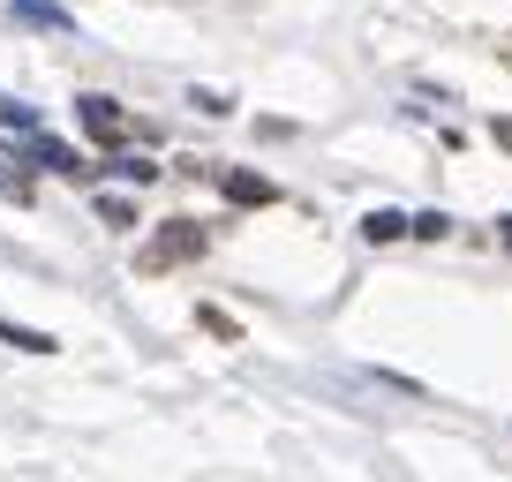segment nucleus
I'll use <instances>...</instances> for the list:
<instances>
[{
    "instance_id": "1",
    "label": "nucleus",
    "mask_w": 512,
    "mask_h": 482,
    "mask_svg": "<svg viewBox=\"0 0 512 482\" xmlns=\"http://www.w3.org/2000/svg\"><path fill=\"white\" fill-rule=\"evenodd\" d=\"M196 257H204V226H196V219H166L159 234L144 241V257H136V264H144V272H174V264H196Z\"/></svg>"
},
{
    "instance_id": "2",
    "label": "nucleus",
    "mask_w": 512,
    "mask_h": 482,
    "mask_svg": "<svg viewBox=\"0 0 512 482\" xmlns=\"http://www.w3.org/2000/svg\"><path fill=\"white\" fill-rule=\"evenodd\" d=\"M219 189H226V204H241V211L279 204V181H272V174H249V166H226V174H219Z\"/></svg>"
},
{
    "instance_id": "3",
    "label": "nucleus",
    "mask_w": 512,
    "mask_h": 482,
    "mask_svg": "<svg viewBox=\"0 0 512 482\" xmlns=\"http://www.w3.org/2000/svg\"><path fill=\"white\" fill-rule=\"evenodd\" d=\"M76 121H83V136H91V144H121L128 136V121H121V106H113V98H76Z\"/></svg>"
},
{
    "instance_id": "4",
    "label": "nucleus",
    "mask_w": 512,
    "mask_h": 482,
    "mask_svg": "<svg viewBox=\"0 0 512 482\" xmlns=\"http://www.w3.org/2000/svg\"><path fill=\"white\" fill-rule=\"evenodd\" d=\"M8 8H16L23 23H38V31H68V8H61V0H8Z\"/></svg>"
},
{
    "instance_id": "5",
    "label": "nucleus",
    "mask_w": 512,
    "mask_h": 482,
    "mask_svg": "<svg viewBox=\"0 0 512 482\" xmlns=\"http://www.w3.org/2000/svg\"><path fill=\"white\" fill-rule=\"evenodd\" d=\"M38 166H53V174H91V166H83V159H76L68 144H53L46 129H38Z\"/></svg>"
},
{
    "instance_id": "6",
    "label": "nucleus",
    "mask_w": 512,
    "mask_h": 482,
    "mask_svg": "<svg viewBox=\"0 0 512 482\" xmlns=\"http://www.w3.org/2000/svg\"><path fill=\"white\" fill-rule=\"evenodd\" d=\"M0 339L23 347V354H53V332H31V324H16V317H0Z\"/></svg>"
},
{
    "instance_id": "7",
    "label": "nucleus",
    "mask_w": 512,
    "mask_h": 482,
    "mask_svg": "<svg viewBox=\"0 0 512 482\" xmlns=\"http://www.w3.org/2000/svg\"><path fill=\"white\" fill-rule=\"evenodd\" d=\"M0 129H23V136H38V113L23 106V98H8V91H0Z\"/></svg>"
},
{
    "instance_id": "8",
    "label": "nucleus",
    "mask_w": 512,
    "mask_h": 482,
    "mask_svg": "<svg viewBox=\"0 0 512 482\" xmlns=\"http://www.w3.org/2000/svg\"><path fill=\"white\" fill-rule=\"evenodd\" d=\"M362 234H369V241H400V234H407V219H400V211H369Z\"/></svg>"
},
{
    "instance_id": "9",
    "label": "nucleus",
    "mask_w": 512,
    "mask_h": 482,
    "mask_svg": "<svg viewBox=\"0 0 512 482\" xmlns=\"http://www.w3.org/2000/svg\"><path fill=\"white\" fill-rule=\"evenodd\" d=\"M98 219H106V226H136V211H128V196H106V204H98Z\"/></svg>"
},
{
    "instance_id": "10",
    "label": "nucleus",
    "mask_w": 512,
    "mask_h": 482,
    "mask_svg": "<svg viewBox=\"0 0 512 482\" xmlns=\"http://www.w3.org/2000/svg\"><path fill=\"white\" fill-rule=\"evenodd\" d=\"M407 234H422V241H437V234H445V211H422V219H407Z\"/></svg>"
},
{
    "instance_id": "11",
    "label": "nucleus",
    "mask_w": 512,
    "mask_h": 482,
    "mask_svg": "<svg viewBox=\"0 0 512 482\" xmlns=\"http://www.w3.org/2000/svg\"><path fill=\"white\" fill-rule=\"evenodd\" d=\"M121 181H136V189H144V181H159V166H151V159H121Z\"/></svg>"
},
{
    "instance_id": "12",
    "label": "nucleus",
    "mask_w": 512,
    "mask_h": 482,
    "mask_svg": "<svg viewBox=\"0 0 512 482\" xmlns=\"http://www.w3.org/2000/svg\"><path fill=\"white\" fill-rule=\"evenodd\" d=\"M505 249H512V219H505Z\"/></svg>"
}]
</instances>
